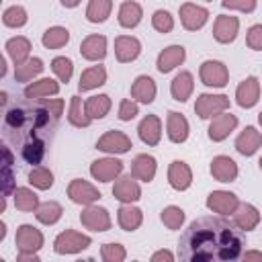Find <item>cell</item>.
Here are the masks:
<instances>
[{
  "label": "cell",
  "instance_id": "6da1fadb",
  "mask_svg": "<svg viewBox=\"0 0 262 262\" xmlns=\"http://www.w3.org/2000/svg\"><path fill=\"white\" fill-rule=\"evenodd\" d=\"M244 229L231 219L205 215L194 219L178 242V256L186 262H227L242 258Z\"/></svg>",
  "mask_w": 262,
  "mask_h": 262
},
{
  "label": "cell",
  "instance_id": "7a4b0ae2",
  "mask_svg": "<svg viewBox=\"0 0 262 262\" xmlns=\"http://www.w3.org/2000/svg\"><path fill=\"white\" fill-rule=\"evenodd\" d=\"M57 121L43 104L39 106H27V104H14L4 115V137L12 141L14 145H23L29 139H51Z\"/></svg>",
  "mask_w": 262,
  "mask_h": 262
},
{
  "label": "cell",
  "instance_id": "3957f363",
  "mask_svg": "<svg viewBox=\"0 0 262 262\" xmlns=\"http://www.w3.org/2000/svg\"><path fill=\"white\" fill-rule=\"evenodd\" d=\"M90 244H92L90 235L80 233L76 229H66L53 239V250H55V254H78V252L86 250Z\"/></svg>",
  "mask_w": 262,
  "mask_h": 262
},
{
  "label": "cell",
  "instance_id": "277c9868",
  "mask_svg": "<svg viewBox=\"0 0 262 262\" xmlns=\"http://www.w3.org/2000/svg\"><path fill=\"white\" fill-rule=\"evenodd\" d=\"M199 76H201V82L209 88H223L229 82L227 66L223 61H217V59L203 61L199 68Z\"/></svg>",
  "mask_w": 262,
  "mask_h": 262
},
{
  "label": "cell",
  "instance_id": "5b68a950",
  "mask_svg": "<svg viewBox=\"0 0 262 262\" xmlns=\"http://www.w3.org/2000/svg\"><path fill=\"white\" fill-rule=\"evenodd\" d=\"M229 108V98L225 94H201L194 102V113L201 119H213Z\"/></svg>",
  "mask_w": 262,
  "mask_h": 262
},
{
  "label": "cell",
  "instance_id": "8992f818",
  "mask_svg": "<svg viewBox=\"0 0 262 262\" xmlns=\"http://www.w3.org/2000/svg\"><path fill=\"white\" fill-rule=\"evenodd\" d=\"M68 196L76 205H94L102 194H100V190L96 186H92L84 178H74L68 184Z\"/></svg>",
  "mask_w": 262,
  "mask_h": 262
},
{
  "label": "cell",
  "instance_id": "52a82bcc",
  "mask_svg": "<svg viewBox=\"0 0 262 262\" xmlns=\"http://www.w3.org/2000/svg\"><path fill=\"white\" fill-rule=\"evenodd\" d=\"M80 221L90 231H108L111 229V215L104 207H98V205H86V209L80 213Z\"/></svg>",
  "mask_w": 262,
  "mask_h": 262
},
{
  "label": "cell",
  "instance_id": "ba28073f",
  "mask_svg": "<svg viewBox=\"0 0 262 262\" xmlns=\"http://www.w3.org/2000/svg\"><path fill=\"white\" fill-rule=\"evenodd\" d=\"M133 147L131 137L125 135L123 131H106L98 141H96V149L104 151V154H127Z\"/></svg>",
  "mask_w": 262,
  "mask_h": 262
},
{
  "label": "cell",
  "instance_id": "9c48e42d",
  "mask_svg": "<svg viewBox=\"0 0 262 262\" xmlns=\"http://www.w3.org/2000/svg\"><path fill=\"white\" fill-rule=\"evenodd\" d=\"M123 172V162L117 158H100L90 164V174L98 182H111L117 180Z\"/></svg>",
  "mask_w": 262,
  "mask_h": 262
},
{
  "label": "cell",
  "instance_id": "30bf717a",
  "mask_svg": "<svg viewBox=\"0 0 262 262\" xmlns=\"http://www.w3.org/2000/svg\"><path fill=\"white\" fill-rule=\"evenodd\" d=\"M209 20V10L203 6H196L192 2H184L180 6V23L186 31H199L207 25Z\"/></svg>",
  "mask_w": 262,
  "mask_h": 262
},
{
  "label": "cell",
  "instance_id": "8fae6325",
  "mask_svg": "<svg viewBox=\"0 0 262 262\" xmlns=\"http://www.w3.org/2000/svg\"><path fill=\"white\" fill-rule=\"evenodd\" d=\"M260 100V82L256 76H248L235 88V102L242 108H252Z\"/></svg>",
  "mask_w": 262,
  "mask_h": 262
},
{
  "label": "cell",
  "instance_id": "7c38bea8",
  "mask_svg": "<svg viewBox=\"0 0 262 262\" xmlns=\"http://www.w3.org/2000/svg\"><path fill=\"white\" fill-rule=\"evenodd\" d=\"M237 205H239L237 194H233V192H229V190H213V192H209V196H207V207H209L213 213H219V215H223V217L231 215Z\"/></svg>",
  "mask_w": 262,
  "mask_h": 262
},
{
  "label": "cell",
  "instance_id": "4fadbf2b",
  "mask_svg": "<svg viewBox=\"0 0 262 262\" xmlns=\"http://www.w3.org/2000/svg\"><path fill=\"white\" fill-rule=\"evenodd\" d=\"M14 242H16L18 252H39L43 248V233L37 227L29 225V223H23L16 229Z\"/></svg>",
  "mask_w": 262,
  "mask_h": 262
},
{
  "label": "cell",
  "instance_id": "5bb4252c",
  "mask_svg": "<svg viewBox=\"0 0 262 262\" xmlns=\"http://www.w3.org/2000/svg\"><path fill=\"white\" fill-rule=\"evenodd\" d=\"M237 31H239V20L237 16H231V14H219L215 18V25H213V37L217 43H231L235 37H237Z\"/></svg>",
  "mask_w": 262,
  "mask_h": 262
},
{
  "label": "cell",
  "instance_id": "9a60e30c",
  "mask_svg": "<svg viewBox=\"0 0 262 262\" xmlns=\"http://www.w3.org/2000/svg\"><path fill=\"white\" fill-rule=\"evenodd\" d=\"M113 194L121 203H135V201H139L141 199V188L137 184V178L133 174H125V176L117 178L115 186H113Z\"/></svg>",
  "mask_w": 262,
  "mask_h": 262
},
{
  "label": "cell",
  "instance_id": "2e32d148",
  "mask_svg": "<svg viewBox=\"0 0 262 262\" xmlns=\"http://www.w3.org/2000/svg\"><path fill=\"white\" fill-rule=\"evenodd\" d=\"M237 127V117L231 113H219L211 119L209 125V139L211 141H223L229 137V133Z\"/></svg>",
  "mask_w": 262,
  "mask_h": 262
},
{
  "label": "cell",
  "instance_id": "e0dca14e",
  "mask_svg": "<svg viewBox=\"0 0 262 262\" xmlns=\"http://www.w3.org/2000/svg\"><path fill=\"white\" fill-rule=\"evenodd\" d=\"M141 53V43L137 37L131 35H119L115 39V55L121 63H129L133 59H137Z\"/></svg>",
  "mask_w": 262,
  "mask_h": 262
},
{
  "label": "cell",
  "instance_id": "ac0fdd59",
  "mask_svg": "<svg viewBox=\"0 0 262 262\" xmlns=\"http://www.w3.org/2000/svg\"><path fill=\"white\" fill-rule=\"evenodd\" d=\"M229 217H231V221H233L239 229H244V231H252V229H256V225L260 223V211H258L254 205H250V203H239V205L235 207V211H233Z\"/></svg>",
  "mask_w": 262,
  "mask_h": 262
},
{
  "label": "cell",
  "instance_id": "d6986e66",
  "mask_svg": "<svg viewBox=\"0 0 262 262\" xmlns=\"http://www.w3.org/2000/svg\"><path fill=\"white\" fill-rule=\"evenodd\" d=\"M260 147H262V133H260L256 127H252V125H248V127L235 137V149H237L242 156H246V158L254 156Z\"/></svg>",
  "mask_w": 262,
  "mask_h": 262
},
{
  "label": "cell",
  "instance_id": "ffe728a7",
  "mask_svg": "<svg viewBox=\"0 0 262 262\" xmlns=\"http://www.w3.org/2000/svg\"><path fill=\"white\" fill-rule=\"evenodd\" d=\"M168 182L174 190H186L192 184V172L190 166L182 160H174L168 166Z\"/></svg>",
  "mask_w": 262,
  "mask_h": 262
},
{
  "label": "cell",
  "instance_id": "44dd1931",
  "mask_svg": "<svg viewBox=\"0 0 262 262\" xmlns=\"http://www.w3.org/2000/svg\"><path fill=\"white\" fill-rule=\"evenodd\" d=\"M80 53L88 61H102L106 57V37L104 35H88L80 43Z\"/></svg>",
  "mask_w": 262,
  "mask_h": 262
},
{
  "label": "cell",
  "instance_id": "7402d4cb",
  "mask_svg": "<svg viewBox=\"0 0 262 262\" xmlns=\"http://www.w3.org/2000/svg\"><path fill=\"white\" fill-rule=\"evenodd\" d=\"M139 139L145 145H158L162 139V121L158 115H145L137 127Z\"/></svg>",
  "mask_w": 262,
  "mask_h": 262
},
{
  "label": "cell",
  "instance_id": "603a6c76",
  "mask_svg": "<svg viewBox=\"0 0 262 262\" xmlns=\"http://www.w3.org/2000/svg\"><path fill=\"white\" fill-rule=\"evenodd\" d=\"M211 176L217 182H233L237 178V164L229 156H215L211 160Z\"/></svg>",
  "mask_w": 262,
  "mask_h": 262
},
{
  "label": "cell",
  "instance_id": "cb8c5ba5",
  "mask_svg": "<svg viewBox=\"0 0 262 262\" xmlns=\"http://www.w3.org/2000/svg\"><path fill=\"white\" fill-rule=\"evenodd\" d=\"M166 131L172 143H184L188 139V121L184 115L176 111H168L166 117Z\"/></svg>",
  "mask_w": 262,
  "mask_h": 262
},
{
  "label": "cell",
  "instance_id": "d4e9b609",
  "mask_svg": "<svg viewBox=\"0 0 262 262\" xmlns=\"http://www.w3.org/2000/svg\"><path fill=\"white\" fill-rule=\"evenodd\" d=\"M186 59V49L182 47V45H170V47H166L160 55H158V72H162V74H168V72H172L174 68H178L182 61Z\"/></svg>",
  "mask_w": 262,
  "mask_h": 262
},
{
  "label": "cell",
  "instance_id": "484cf974",
  "mask_svg": "<svg viewBox=\"0 0 262 262\" xmlns=\"http://www.w3.org/2000/svg\"><path fill=\"white\" fill-rule=\"evenodd\" d=\"M156 170H158L156 158L149 156V154H139L131 162V174L141 182H151L154 176H156Z\"/></svg>",
  "mask_w": 262,
  "mask_h": 262
},
{
  "label": "cell",
  "instance_id": "4316f807",
  "mask_svg": "<svg viewBox=\"0 0 262 262\" xmlns=\"http://www.w3.org/2000/svg\"><path fill=\"white\" fill-rule=\"evenodd\" d=\"M156 92H158L156 82H154V78H149V76H137L135 82L131 84V96H133V100H137V102L151 104L154 98H156Z\"/></svg>",
  "mask_w": 262,
  "mask_h": 262
},
{
  "label": "cell",
  "instance_id": "83f0119b",
  "mask_svg": "<svg viewBox=\"0 0 262 262\" xmlns=\"http://www.w3.org/2000/svg\"><path fill=\"white\" fill-rule=\"evenodd\" d=\"M141 16H143V8L135 0H125L119 6V16L117 18H119V25L123 29H135L141 23Z\"/></svg>",
  "mask_w": 262,
  "mask_h": 262
},
{
  "label": "cell",
  "instance_id": "f1b7e54d",
  "mask_svg": "<svg viewBox=\"0 0 262 262\" xmlns=\"http://www.w3.org/2000/svg\"><path fill=\"white\" fill-rule=\"evenodd\" d=\"M192 90H194V80H192L190 72H180V74L174 76V80L170 84V94H172L174 100L186 102L190 98Z\"/></svg>",
  "mask_w": 262,
  "mask_h": 262
},
{
  "label": "cell",
  "instance_id": "f546056e",
  "mask_svg": "<svg viewBox=\"0 0 262 262\" xmlns=\"http://www.w3.org/2000/svg\"><path fill=\"white\" fill-rule=\"evenodd\" d=\"M57 92H59V82H55L51 78H41L37 82H31L25 88V98H29V100H41V98L53 96Z\"/></svg>",
  "mask_w": 262,
  "mask_h": 262
},
{
  "label": "cell",
  "instance_id": "4dcf8cb0",
  "mask_svg": "<svg viewBox=\"0 0 262 262\" xmlns=\"http://www.w3.org/2000/svg\"><path fill=\"white\" fill-rule=\"evenodd\" d=\"M117 221H119L121 229H125V231H135V229H139V225L143 223V213H141V209L133 207L131 203H123V205L119 207V211H117Z\"/></svg>",
  "mask_w": 262,
  "mask_h": 262
},
{
  "label": "cell",
  "instance_id": "1f68e13d",
  "mask_svg": "<svg viewBox=\"0 0 262 262\" xmlns=\"http://www.w3.org/2000/svg\"><path fill=\"white\" fill-rule=\"evenodd\" d=\"M20 158L27 162V164H33V166H39L47 154V139H29L25 141L20 147Z\"/></svg>",
  "mask_w": 262,
  "mask_h": 262
},
{
  "label": "cell",
  "instance_id": "d6a6232c",
  "mask_svg": "<svg viewBox=\"0 0 262 262\" xmlns=\"http://www.w3.org/2000/svg\"><path fill=\"white\" fill-rule=\"evenodd\" d=\"M106 82V70L104 66H90L82 72L80 76V82H78V90L80 92H88V90H94L98 86H102Z\"/></svg>",
  "mask_w": 262,
  "mask_h": 262
},
{
  "label": "cell",
  "instance_id": "836d02e7",
  "mask_svg": "<svg viewBox=\"0 0 262 262\" xmlns=\"http://www.w3.org/2000/svg\"><path fill=\"white\" fill-rule=\"evenodd\" d=\"M6 53H8V57L14 61V66L16 63H23V61H27L29 59V53H31V41L27 39V37H20V35H16V37H12V39H8L6 41Z\"/></svg>",
  "mask_w": 262,
  "mask_h": 262
},
{
  "label": "cell",
  "instance_id": "e575fe53",
  "mask_svg": "<svg viewBox=\"0 0 262 262\" xmlns=\"http://www.w3.org/2000/svg\"><path fill=\"white\" fill-rule=\"evenodd\" d=\"M43 59L39 57H29L27 61L23 63H16L14 66V80L16 82H31L35 76H39L43 72Z\"/></svg>",
  "mask_w": 262,
  "mask_h": 262
},
{
  "label": "cell",
  "instance_id": "d590c367",
  "mask_svg": "<svg viewBox=\"0 0 262 262\" xmlns=\"http://www.w3.org/2000/svg\"><path fill=\"white\" fill-rule=\"evenodd\" d=\"M111 96L108 94H94V96H90L86 102H84V106H86V113H88V117L94 121V119H102V117H106L108 115V111H111Z\"/></svg>",
  "mask_w": 262,
  "mask_h": 262
},
{
  "label": "cell",
  "instance_id": "8d00e7d4",
  "mask_svg": "<svg viewBox=\"0 0 262 262\" xmlns=\"http://www.w3.org/2000/svg\"><path fill=\"white\" fill-rule=\"evenodd\" d=\"M61 213H63V209H61V205L57 201H45V203H41L37 207L35 217L43 225H53V223H57L61 219Z\"/></svg>",
  "mask_w": 262,
  "mask_h": 262
},
{
  "label": "cell",
  "instance_id": "74e56055",
  "mask_svg": "<svg viewBox=\"0 0 262 262\" xmlns=\"http://www.w3.org/2000/svg\"><path fill=\"white\" fill-rule=\"evenodd\" d=\"M68 121H70L74 127H78V129L88 127V125L92 123V119L88 117L86 106H84V102H82V98H80L78 94H74V96H72L70 111H68Z\"/></svg>",
  "mask_w": 262,
  "mask_h": 262
},
{
  "label": "cell",
  "instance_id": "f35d334b",
  "mask_svg": "<svg viewBox=\"0 0 262 262\" xmlns=\"http://www.w3.org/2000/svg\"><path fill=\"white\" fill-rule=\"evenodd\" d=\"M12 196H14V207H16L18 211H25V213L37 211V207L41 205V203H39V196H37L31 188H27V186H18V188L12 192Z\"/></svg>",
  "mask_w": 262,
  "mask_h": 262
},
{
  "label": "cell",
  "instance_id": "ab89813d",
  "mask_svg": "<svg viewBox=\"0 0 262 262\" xmlns=\"http://www.w3.org/2000/svg\"><path fill=\"white\" fill-rule=\"evenodd\" d=\"M111 10H113V0H90L86 8V18L98 25L111 16Z\"/></svg>",
  "mask_w": 262,
  "mask_h": 262
},
{
  "label": "cell",
  "instance_id": "60d3db41",
  "mask_svg": "<svg viewBox=\"0 0 262 262\" xmlns=\"http://www.w3.org/2000/svg\"><path fill=\"white\" fill-rule=\"evenodd\" d=\"M41 41H43V45L47 49H59V47H63L70 41V31L66 27H49L43 33Z\"/></svg>",
  "mask_w": 262,
  "mask_h": 262
},
{
  "label": "cell",
  "instance_id": "b9f144b4",
  "mask_svg": "<svg viewBox=\"0 0 262 262\" xmlns=\"http://www.w3.org/2000/svg\"><path fill=\"white\" fill-rule=\"evenodd\" d=\"M29 182L39 190H49L53 186V172L45 166H35L29 172Z\"/></svg>",
  "mask_w": 262,
  "mask_h": 262
},
{
  "label": "cell",
  "instance_id": "7bdbcfd3",
  "mask_svg": "<svg viewBox=\"0 0 262 262\" xmlns=\"http://www.w3.org/2000/svg\"><path fill=\"white\" fill-rule=\"evenodd\" d=\"M184 217H186L184 211H182L180 207H176V205H168V207H164V209H162V215H160L162 223H164L168 229H172V231H176V229L182 227Z\"/></svg>",
  "mask_w": 262,
  "mask_h": 262
},
{
  "label": "cell",
  "instance_id": "ee69618b",
  "mask_svg": "<svg viewBox=\"0 0 262 262\" xmlns=\"http://www.w3.org/2000/svg\"><path fill=\"white\" fill-rule=\"evenodd\" d=\"M27 20H29L27 10H25L23 6H18V4L8 6V8L4 10V14H2V23H4L6 27H10V29H20V27L27 25Z\"/></svg>",
  "mask_w": 262,
  "mask_h": 262
},
{
  "label": "cell",
  "instance_id": "f6af8a7d",
  "mask_svg": "<svg viewBox=\"0 0 262 262\" xmlns=\"http://www.w3.org/2000/svg\"><path fill=\"white\" fill-rule=\"evenodd\" d=\"M51 70H53V74L59 78V82L68 84V82L72 80V74H74V63H72L70 57L59 55V57H55V59L51 61Z\"/></svg>",
  "mask_w": 262,
  "mask_h": 262
},
{
  "label": "cell",
  "instance_id": "bcb514c9",
  "mask_svg": "<svg viewBox=\"0 0 262 262\" xmlns=\"http://www.w3.org/2000/svg\"><path fill=\"white\" fill-rule=\"evenodd\" d=\"M151 27L158 31V33H170L174 29V16L168 12V10H156L154 16H151Z\"/></svg>",
  "mask_w": 262,
  "mask_h": 262
},
{
  "label": "cell",
  "instance_id": "7dc6e473",
  "mask_svg": "<svg viewBox=\"0 0 262 262\" xmlns=\"http://www.w3.org/2000/svg\"><path fill=\"white\" fill-rule=\"evenodd\" d=\"M100 258L104 262H123L127 258V252L121 244H104L100 248Z\"/></svg>",
  "mask_w": 262,
  "mask_h": 262
},
{
  "label": "cell",
  "instance_id": "c3c4849f",
  "mask_svg": "<svg viewBox=\"0 0 262 262\" xmlns=\"http://www.w3.org/2000/svg\"><path fill=\"white\" fill-rule=\"evenodd\" d=\"M139 115V106H137V100L133 98H123L121 104H119V119L121 121H131Z\"/></svg>",
  "mask_w": 262,
  "mask_h": 262
},
{
  "label": "cell",
  "instance_id": "681fc988",
  "mask_svg": "<svg viewBox=\"0 0 262 262\" xmlns=\"http://www.w3.org/2000/svg\"><path fill=\"white\" fill-rule=\"evenodd\" d=\"M246 43L254 51H262V25H252L246 35Z\"/></svg>",
  "mask_w": 262,
  "mask_h": 262
},
{
  "label": "cell",
  "instance_id": "f907efd6",
  "mask_svg": "<svg viewBox=\"0 0 262 262\" xmlns=\"http://www.w3.org/2000/svg\"><path fill=\"white\" fill-rule=\"evenodd\" d=\"M14 190H16V186H14L12 166H10V164H4V166H2V194H4V196H10Z\"/></svg>",
  "mask_w": 262,
  "mask_h": 262
},
{
  "label": "cell",
  "instance_id": "816d5d0a",
  "mask_svg": "<svg viewBox=\"0 0 262 262\" xmlns=\"http://www.w3.org/2000/svg\"><path fill=\"white\" fill-rule=\"evenodd\" d=\"M223 8L239 10V12H254L256 10V0H221Z\"/></svg>",
  "mask_w": 262,
  "mask_h": 262
},
{
  "label": "cell",
  "instance_id": "f5cc1de1",
  "mask_svg": "<svg viewBox=\"0 0 262 262\" xmlns=\"http://www.w3.org/2000/svg\"><path fill=\"white\" fill-rule=\"evenodd\" d=\"M41 104H43L55 119H59V117L63 115V100H61V98H41Z\"/></svg>",
  "mask_w": 262,
  "mask_h": 262
},
{
  "label": "cell",
  "instance_id": "db71d44e",
  "mask_svg": "<svg viewBox=\"0 0 262 262\" xmlns=\"http://www.w3.org/2000/svg\"><path fill=\"white\" fill-rule=\"evenodd\" d=\"M160 260L172 262V260H174V254H172V252H168V250H160V252H156V254L151 256V262H160Z\"/></svg>",
  "mask_w": 262,
  "mask_h": 262
},
{
  "label": "cell",
  "instance_id": "11a10c76",
  "mask_svg": "<svg viewBox=\"0 0 262 262\" xmlns=\"http://www.w3.org/2000/svg\"><path fill=\"white\" fill-rule=\"evenodd\" d=\"M29 260H33V262H39V256H37V252H18V256H16V262H29Z\"/></svg>",
  "mask_w": 262,
  "mask_h": 262
},
{
  "label": "cell",
  "instance_id": "9f6ffc18",
  "mask_svg": "<svg viewBox=\"0 0 262 262\" xmlns=\"http://www.w3.org/2000/svg\"><path fill=\"white\" fill-rule=\"evenodd\" d=\"M242 258L248 262V260H258L262 262V252H256V250H250V252H242Z\"/></svg>",
  "mask_w": 262,
  "mask_h": 262
},
{
  "label": "cell",
  "instance_id": "6f0895ef",
  "mask_svg": "<svg viewBox=\"0 0 262 262\" xmlns=\"http://www.w3.org/2000/svg\"><path fill=\"white\" fill-rule=\"evenodd\" d=\"M59 2H61V6H63V8H76L82 0H59Z\"/></svg>",
  "mask_w": 262,
  "mask_h": 262
},
{
  "label": "cell",
  "instance_id": "680465c9",
  "mask_svg": "<svg viewBox=\"0 0 262 262\" xmlns=\"http://www.w3.org/2000/svg\"><path fill=\"white\" fill-rule=\"evenodd\" d=\"M4 237H6V223L2 221V223H0V242H2Z\"/></svg>",
  "mask_w": 262,
  "mask_h": 262
},
{
  "label": "cell",
  "instance_id": "91938a15",
  "mask_svg": "<svg viewBox=\"0 0 262 262\" xmlns=\"http://www.w3.org/2000/svg\"><path fill=\"white\" fill-rule=\"evenodd\" d=\"M6 100H8V98H6V92H2V94H0V102L6 104Z\"/></svg>",
  "mask_w": 262,
  "mask_h": 262
},
{
  "label": "cell",
  "instance_id": "94428289",
  "mask_svg": "<svg viewBox=\"0 0 262 262\" xmlns=\"http://www.w3.org/2000/svg\"><path fill=\"white\" fill-rule=\"evenodd\" d=\"M258 121H260V125H262V111H260V115H258Z\"/></svg>",
  "mask_w": 262,
  "mask_h": 262
},
{
  "label": "cell",
  "instance_id": "6125c7cd",
  "mask_svg": "<svg viewBox=\"0 0 262 262\" xmlns=\"http://www.w3.org/2000/svg\"><path fill=\"white\" fill-rule=\"evenodd\" d=\"M258 166H260V170H262V158H260V162H258Z\"/></svg>",
  "mask_w": 262,
  "mask_h": 262
},
{
  "label": "cell",
  "instance_id": "be15d7a7",
  "mask_svg": "<svg viewBox=\"0 0 262 262\" xmlns=\"http://www.w3.org/2000/svg\"><path fill=\"white\" fill-rule=\"evenodd\" d=\"M207 2H211V0H207Z\"/></svg>",
  "mask_w": 262,
  "mask_h": 262
}]
</instances>
